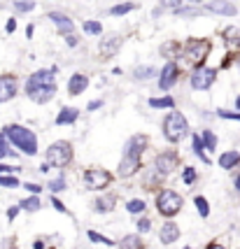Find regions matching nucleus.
Returning <instances> with one entry per match:
<instances>
[{
    "label": "nucleus",
    "instance_id": "40",
    "mask_svg": "<svg viewBox=\"0 0 240 249\" xmlns=\"http://www.w3.org/2000/svg\"><path fill=\"white\" fill-rule=\"evenodd\" d=\"M49 189H52V191H63V189H66V179H63V177L54 179V182L49 184Z\"/></svg>",
    "mask_w": 240,
    "mask_h": 249
},
{
    "label": "nucleus",
    "instance_id": "8",
    "mask_svg": "<svg viewBox=\"0 0 240 249\" xmlns=\"http://www.w3.org/2000/svg\"><path fill=\"white\" fill-rule=\"evenodd\" d=\"M42 87H56L54 70H40V72H35V75L28 79V84H26V93H28V91H35V89H42Z\"/></svg>",
    "mask_w": 240,
    "mask_h": 249
},
{
    "label": "nucleus",
    "instance_id": "20",
    "mask_svg": "<svg viewBox=\"0 0 240 249\" xmlns=\"http://www.w3.org/2000/svg\"><path fill=\"white\" fill-rule=\"evenodd\" d=\"M75 121H77V109H73V107H63V109H61V114L56 117V124H58V126L75 124Z\"/></svg>",
    "mask_w": 240,
    "mask_h": 249
},
{
    "label": "nucleus",
    "instance_id": "41",
    "mask_svg": "<svg viewBox=\"0 0 240 249\" xmlns=\"http://www.w3.org/2000/svg\"><path fill=\"white\" fill-rule=\"evenodd\" d=\"M222 119H238L240 121V114H236V112H226V109H219L217 112Z\"/></svg>",
    "mask_w": 240,
    "mask_h": 249
},
{
    "label": "nucleus",
    "instance_id": "54",
    "mask_svg": "<svg viewBox=\"0 0 240 249\" xmlns=\"http://www.w3.org/2000/svg\"><path fill=\"white\" fill-rule=\"evenodd\" d=\"M238 107H240V98H238Z\"/></svg>",
    "mask_w": 240,
    "mask_h": 249
},
{
    "label": "nucleus",
    "instance_id": "15",
    "mask_svg": "<svg viewBox=\"0 0 240 249\" xmlns=\"http://www.w3.org/2000/svg\"><path fill=\"white\" fill-rule=\"evenodd\" d=\"M28 96H31V100H33V103H49V100L56 96V87L35 89V91H28Z\"/></svg>",
    "mask_w": 240,
    "mask_h": 249
},
{
    "label": "nucleus",
    "instance_id": "25",
    "mask_svg": "<svg viewBox=\"0 0 240 249\" xmlns=\"http://www.w3.org/2000/svg\"><path fill=\"white\" fill-rule=\"evenodd\" d=\"M149 105H152V107H173L175 100L170 96H166V98H152V100H149Z\"/></svg>",
    "mask_w": 240,
    "mask_h": 249
},
{
    "label": "nucleus",
    "instance_id": "34",
    "mask_svg": "<svg viewBox=\"0 0 240 249\" xmlns=\"http://www.w3.org/2000/svg\"><path fill=\"white\" fill-rule=\"evenodd\" d=\"M196 207H198V212H201V217H207V214H210V207H207V200L203 198V196H198V198H196Z\"/></svg>",
    "mask_w": 240,
    "mask_h": 249
},
{
    "label": "nucleus",
    "instance_id": "24",
    "mask_svg": "<svg viewBox=\"0 0 240 249\" xmlns=\"http://www.w3.org/2000/svg\"><path fill=\"white\" fill-rule=\"evenodd\" d=\"M119 249H142V240L138 235H126V238L121 240Z\"/></svg>",
    "mask_w": 240,
    "mask_h": 249
},
{
    "label": "nucleus",
    "instance_id": "56",
    "mask_svg": "<svg viewBox=\"0 0 240 249\" xmlns=\"http://www.w3.org/2000/svg\"><path fill=\"white\" fill-rule=\"evenodd\" d=\"M186 249H189V247H186Z\"/></svg>",
    "mask_w": 240,
    "mask_h": 249
},
{
    "label": "nucleus",
    "instance_id": "13",
    "mask_svg": "<svg viewBox=\"0 0 240 249\" xmlns=\"http://www.w3.org/2000/svg\"><path fill=\"white\" fill-rule=\"evenodd\" d=\"M49 19L56 23V28H58V33H63V35H73V31H75V23L68 19L66 14H58V12H52L49 14Z\"/></svg>",
    "mask_w": 240,
    "mask_h": 249
},
{
    "label": "nucleus",
    "instance_id": "1",
    "mask_svg": "<svg viewBox=\"0 0 240 249\" xmlns=\"http://www.w3.org/2000/svg\"><path fill=\"white\" fill-rule=\"evenodd\" d=\"M5 133H7V138L14 142V147H19L21 152L31 154V156L37 152V138H35L33 130L23 128V126H7Z\"/></svg>",
    "mask_w": 240,
    "mask_h": 249
},
{
    "label": "nucleus",
    "instance_id": "42",
    "mask_svg": "<svg viewBox=\"0 0 240 249\" xmlns=\"http://www.w3.org/2000/svg\"><path fill=\"white\" fill-rule=\"evenodd\" d=\"M166 10H180V0H164Z\"/></svg>",
    "mask_w": 240,
    "mask_h": 249
},
{
    "label": "nucleus",
    "instance_id": "33",
    "mask_svg": "<svg viewBox=\"0 0 240 249\" xmlns=\"http://www.w3.org/2000/svg\"><path fill=\"white\" fill-rule=\"evenodd\" d=\"M89 238L93 240V242H100V245H105V247H112V245H114L112 240L103 238V235H100V233H96V231H89Z\"/></svg>",
    "mask_w": 240,
    "mask_h": 249
},
{
    "label": "nucleus",
    "instance_id": "28",
    "mask_svg": "<svg viewBox=\"0 0 240 249\" xmlns=\"http://www.w3.org/2000/svg\"><path fill=\"white\" fill-rule=\"evenodd\" d=\"M14 10L17 12H31V10H35V2L33 0H14Z\"/></svg>",
    "mask_w": 240,
    "mask_h": 249
},
{
    "label": "nucleus",
    "instance_id": "47",
    "mask_svg": "<svg viewBox=\"0 0 240 249\" xmlns=\"http://www.w3.org/2000/svg\"><path fill=\"white\" fill-rule=\"evenodd\" d=\"M26 189H28L31 194H40V186H35V184H26Z\"/></svg>",
    "mask_w": 240,
    "mask_h": 249
},
{
    "label": "nucleus",
    "instance_id": "9",
    "mask_svg": "<svg viewBox=\"0 0 240 249\" xmlns=\"http://www.w3.org/2000/svg\"><path fill=\"white\" fill-rule=\"evenodd\" d=\"M17 96V79L14 77H0V103H7Z\"/></svg>",
    "mask_w": 240,
    "mask_h": 249
},
{
    "label": "nucleus",
    "instance_id": "39",
    "mask_svg": "<svg viewBox=\"0 0 240 249\" xmlns=\"http://www.w3.org/2000/svg\"><path fill=\"white\" fill-rule=\"evenodd\" d=\"M182 179H185L186 184H191V182L196 179V170H194V168H185V173H182Z\"/></svg>",
    "mask_w": 240,
    "mask_h": 249
},
{
    "label": "nucleus",
    "instance_id": "2",
    "mask_svg": "<svg viewBox=\"0 0 240 249\" xmlns=\"http://www.w3.org/2000/svg\"><path fill=\"white\" fill-rule=\"evenodd\" d=\"M186 130H189V126H186V119L182 117V114L173 112V114H168V117H166L164 133H166V138H168L170 142H180L186 135Z\"/></svg>",
    "mask_w": 240,
    "mask_h": 249
},
{
    "label": "nucleus",
    "instance_id": "17",
    "mask_svg": "<svg viewBox=\"0 0 240 249\" xmlns=\"http://www.w3.org/2000/svg\"><path fill=\"white\" fill-rule=\"evenodd\" d=\"M177 238H180V228L175 226L173 221H168V224L161 226V242L164 245H173Z\"/></svg>",
    "mask_w": 240,
    "mask_h": 249
},
{
    "label": "nucleus",
    "instance_id": "6",
    "mask_svg": "<svg viewBox=\"0 0 240 249\" xmlns=\"http://www.w3.org/2000/svg\"><path fill=\"white\" fill-rule=\"evenodd\" d=\"M84 182H87L89 189H105L112 182V175L108 170H103V168H91L84 175Z\"/></svg>",
    "mask_w": 240,
    "mask_h": 249
},
{
    "label": "nucleus",
    "instance_id": "51",
    "mask_svg": "<svg viewBox=\"0 0 240 249\" xmlns=\"http://www.w3.org/2000/svg\"><path fill=\"white\" fill-rule=\"evenodd\" d=\"M207 249H226V247H222V245H210Z\"/></svg>",
    "mask_w": 240,
    "mask_h": 249
},
{
    "label": "nucleus",
    "instance_id": "3",
    "mask_svg": "<svg viewBox=\"0 0 240 249\" xmlns=\"http://www.w3.org/2000/svg\"><path fill=\"white\" fill-rule=\"evenodd\" d=\"M47 161L56 165V168H63L73 161V147L68 142H54L49 149H47Z\"/></svg>",
    "mask_w": 240,
    "mask_h": 249
},
{
    "label": "nucleus",
    "instance_id": "16",
    "mask_svg": "<svg viewBox=\"0 0 240 249\" xmlns=\"http://www.w3.org/2000/svg\"><path fill=\"white\" fill-rule=\"evenodd\" d=\"M175 163H177V156H175V154H161V156L156 159V170L161 175H168V173H173Z\"/></svg>",
    "mask_w": 240,
    "mask_h": 249
},
{
    "label": "nucleus",
    "instance_id": "23",
    "mask_svg": "<svg viewBox=\"0 0 240 249\" xmlns=\"http://www.w3.org/2000/svg\"><path fill=\"white\" fill-rule=\"evenodd\" d=\"M224 40L231 44V47H238L240 44V31L236 26H229L226 31H224Z\"/></svg>",
    "mask_w": 240,
    "mask_h": 249
},
{
    "label": "nucleus",
    "instance_id": "4",
    "mask_svg": "<svg viewBox=\"0 0 240 249\" xmlns=\"http://www.w3.org/2000/svg\"><path fill=\"white\" fill-rule=\"evenodd\" d=\"M156 207H159V212L161 214H166V217H173V214H177L180 210H182V198L175 194V191H161L159 194V198H156Z\"/></svg>",
    "mask_w": 240,
    "mask_h": 249
},
{
    "label": "nucleus",
    "instance_id": "35",
    "mask_svg": "<svg viewBox=\"0 0 240 249\" xmlns=\"http://www.w3.org/2000/svg\"><path fill=\"white\" fill-rule=\"evenodd\" d=\"M0 186L14 189V186H19V179H17V177H7V175H0Z\"/></svg>",
    "mask_w": 240,
    "mask_h": 249
},
{
    "label": "nucleus",
    "instance_id": "50",
    "mask_svg": "<svg viewBox=\"0 0 240 249\" xmlns=\"http://www.w3.org/2000/svg\"><path fill=\"white\" fill-rule=\"evenodd\" d=\"M14 28H17V23H14V19H10V23H7V31H14Z\"/></svg>",
    "mask_w": 240,
    "mask_h": 249
},
{
    "label": "nucleus",
    "instance_id": "48",
    "mask_svg": "<svg viewBox=\"0 0 240 249\" xmlns=\"http://www.w3.org/2000/svg\"><path fill=\"white\" fill-rule=\"evenodd\" d=\"M66 40H68V44H70V47H75V44H77V37H75V35H68Z\"/></svg>",
    "mask_w": 240,
    "mask_h": 249
},
{
    "label": "nucleus",
    "instance_id": "38",
    "mask_svg": "<svg viewBox=\"0 0 240 249\" xmlns=\"http://www.w3.org/2000/svg\"><path fill=\"white\" fill-rule=\"evenodd\" d=\"M161 54H164V56H175V54H177V44H175V42L164 44V47H161Z\"/></svg>",
    "mask_w": 240,
    "mask_h": 249
},
{
    "label": "nucleus",
    "instance_id": "22",
    "mask_svg": "<svg viewBox=\"0 0 240 249\" xmlns=\"http://www.w3.org/2000/svg\"><path fill=\"white\" fill-rule=\"evenodd\" d=\"M154 75H156L154 65H140V68L133 70V77H135V79H149V77H154Z\"/></svg>",
    "mask_w": 240,
    "mask_h": 249
},
{
    "label": "nucleus",
    "instance_id": "21",
    "mask_svg": "<svg viewBox=\"0 0 240 249\" xmlns=\"http://www.w3.org/2000/svg\"><path fill=\"white\" fill-rule=\"evenodd\" d=\"M238 161H240V154H238V152H226V154H222V159H219V165L229 170V168H233V165H236Z\"/></svg>",
    "mask_w": 240,
    "mask_h": 249
},
{
    "label": "nucleus",
    "instance_id": "32",
    "mask_svg": "<svg viewBox=\"0 0 240 249\" xmlns=\"http://www.w3.org/2000/svg\"><path fill=\"white\" fill-rule=\"evenodd\" d=\"M126 210H129L131 214H140L142 210H145V203H142V200H129Z\"/></svg>",
    "mask_w": 240,
    "mask_h": 249
},
{
    "label": "nucleus",
    "instance_id": "14",
    "mask_svg": "<svg viewBox=\"0 0 240 249\" xmlns=\"http://www.w3.org/2000/svg\"><path fill=\"white\" fill-rule=\"evenodd\" d=\"M147 147V138L145 135H133L129 144H126V154L124 156H140V152H145Z\"/></svg>",
    "mask_w": 240,
    "mask_h": 249
},
{
    "label": "nucleus",
    "instance_id": "55",
    "mask_svg": "<svg viewBox=\"0 0 240 249\" xmlns=\"http://www.w3.org/2000/svg\"><path fill=\"white\" fill-rule=\"evenodd\" d=\"M238 68H240V58H238Z\"/></svg>",
    "mask_w": 240,
    "mask_h": 249
},
{
    "label": "nucleus",
    "instance_id": "12",
    "mask_svg": "<svg viewBox=\"0 0 240 249\" xmlns=\"http://www.w3.org/2000/svg\"><path fill=\"white\" fill-rule=\"evenodd\" d=\"M175 82H177V65H175V63H166L164 72H161V79H159V87L164 89V91H168Z\"/></svg>",
    "mask_w": 240,
    "mask_h": 249
},
{
    "label": "nucleus",
    "instance_id": "37",
    "mask_svg": "<svg viewBox=\"0 0 240 249\" xmlns=\"http://www.w3.org/2000/svg\"><path fill=\"white\" fill-rule=\"evenodd\" d=\"M180 17H198V14H203V10H196V7H186V10H175Z\"/></svg>",
    "mask_w": 240,
    "mask_h": 249
},
{
    "label": "nucleus",
    "instance_id": "27",
    "mask_svg": "<svg viewBox=\"0 0 240 249\" xmlns=\"http://www.w3.org/2000/svg\"><path fill=\"white\" fill-rule=\"evenodd\" d=\"M135 7H138L135 2H124V5H117V7H112V10H110V14H114V17H119V14H126V12L135 10Z\"/></svg>",
    "mask_w": 240,
    "mask_h": 249
},
{
    "label": "nucleus",
    "instance_id": "18",
    "mask_svg": "<svg viewBox=\"0 0 240 249\" xmlns=\"http://www.w3.org/2000/svg\"><path fill=\"white\" fill-rule=\"evenodd\" d=\"M138 165H140L138 156H124L119 163V175L121 177H129V175H133L138 170Z\"/></svg>",
    "mask_w": 240,
    "mask_h": 249
},
{
    "label": "nucleus",
    "instance_id": "19",
    "mask_svg": "<svg viewBox=\"0 0 240 249\" xmlns=\"http://www.w3.org/2000/svg\"><path fill=\"white\" fill-rule=\"evenodd\" d=\"M89 87V79L84 75H73L70 79V84H68V91H70V96H79L84 89Z\"/></svg>",
    "mask_w": 240,
    "mask_h": 249
},
{
    "label": "nucleus",
    "instance_id": "5",
    "mask_svg": "<svg viewBox=\"0 0 240 249\" xmlns=\"http://www.w3.org/2000/svg\"><path fill=\"white\" fill-rule=\"evenodd\" d=\"M210 54V42L207 40H191L185 49V61L189 65H201Z\"/></svg>",
    "mask_w": 240,
    "mask_h": 249
},
{
    "label": "nucleus",
    "instance_id": "49",
    "mask_svg": "<svg viewBox=\"0 0 240 249\" xmlns=\"http://www.w3.org/2000/svg\"><path fill=\"white\" fill-rule=\"evenodd\" d=\"M100 107V100H93V103H89V109H96Z\"/></svg>",
    "mask_w": 240,
    "mask_h": 249
},
{
    "label": "nucleus",
    "instance_id": "10",
    "mask_svg": "<svg viewBox=\"0 0 240 249\" xmlns=\"http://www.w3.org/2000/svg\"><path fill=\"white\" fill-rule=\"evenodd\" d=\"M119 44H121V40L117 37V35H108V37H103V40H100V47H98L100 56H103V58L114 56L117 54V49H119Z\"/></svg>",
    "mask_w": 240,
    "mask_h": 249
},
{
    "label": "nucleus",
    "instance_id": "44",
    "mask_svg": "<svg viewBox=\"0 0 240 249\" xmlns=\"http://www.w3.org/2000/svg\"><path fill=\"white\" fill-rule=\"evenodd\" d=\"M149 228H152V224H149V221H147V219H142L140 224H138V231H140V233H147V231H149Z\"/></svg>",
    "mask_w": 240,
    "mask_h": 249
},
{
    "label": "nucleus",
    "instance_id": "36",
    "mask_svg": "<svg viewBox=\"0 0 240 249\" xmlns=\"http://www.w3.org/2000/svg\"><path fill=\"white\" fill-rule=\"evenodd\" d=\"M194 152H196L198 156H201V159H203V161H205V163H210V159H207V156H205V152H203V142L198 140V138H194Z\"/></svg>",
    "mask_w": 240,
    "mask_h": 249
},
{
    "label": "nucleus",
    "instance_id": "43",
    "mask_svg": "<svg viewBox=\"0 0 240 249\" xmlns=\"http://www.w3.org/2000/svg\"><path fill=\"white\" fill-rule=\"evenodd\" d=\"M10 149H7V144H5V140H2V135H0V159H5V156H10Z\"/></svg>",
    "mask_w": 240,
    "mask_h": 249
},
{
    "label": "nucleus",
    "instance_id": "26",
    "mask_svg": "<svg viewBox=\"0 0 240 249\" xmlns=\"http://www.w3.org/2000/svg\"><path fill=\"white\" fill-rule=\"evenodd\" d=\"M112 205H114V200H112V198H98V200L93 203V207H96L98 212H110Z\"/></svg>",
    "mask_w": 240,
    "mask_h": 249
},
{
    "label": "nucleus",
    "instance_id": "31",
    "mask_svg": "<svg viewBox=\"0 0 240 249\" xmlns=\"http://www.w3.org/2000/svg\"><path fill=\"white\" fill-rule=\"evenodd\" d=\"M203 142H205L207 152H212V149L217 147V138H215V135H212L210 130H205V133H203Z\"/></svg>",
    "mask_w": 240,
    "mask_h": 249
},
{
    "label": "nucleus",
    "instance_id": "52",
    "mask_svg": "<svg viewBox=\"0 0 240 249\" xmlns=\"http://www.w3.org/2000/svg\"><path fill=\"white\" fill-rule=\"evenodd\" d=\"M236 186H238V189H240V177H238V179H236Z\"/></svg>",
    "mask_w": 240,
    "mask_h": 249
},
{
    "label": "nucleus",
    "instance_id": "46",
    "mask_svg": "<svg viewBox=\"0 0 240 249\" xmlns=\"http://www.w3.org/2000/svg\"><path fill=\"white\" fill-rule=\"evenodd\" d=\"M17 168H10V165H0V175H5V173H14Z\"/></svg>",
    "mask_w": 240,
    "mask_h": 249
},
{
    "label": "nucleus",
    "instance_id": "29",
    "mask_svg": "<svg viewBox=\"0 0 240 249\" xmlns=\"http://www.w3.org/2000/svg\"><path fill=\"white\" fill-rule=\"evenodd\" d=\"M84 31H87L89 35H100V33H103V26H100L98 21H84Z\"/></svg>",
    "mask_w": 240,
    "mask_h": 249
},
{
    "label": "nucleus",
    "instance_id": "53",
    "mask_svg": "<svg viewBox=\"0 0 240 249\" xmlns=\"http://www.w3.org/2000/svg\"><path fill=\"white\" fill-rule=\"evenodd\" d=\"M189 2H201V0H189Z\"/></svg>",
    "mask_w": 240,
    "mask_h": 249
},
{
    "label": "nucleus",
    "instance_id": "30",
    "mask_svg": "<svg viewBox=\"0 0 240 249\" xmlns=\"http://www.w3.org/2000/svg\"><path fill=\"white\" fill-rule=\"evenodd\" d=\"M21 207L23 210H28V212L40 210V198H26V200H21Z\"/></svg>",
    "mask_w": 240,
    "mask_h": 249
},
{
    "label": "nucleus",
    "instance_id": "11",
    "mask_svg": "<svg viewBox=\"0 0 240 249\" xmlns=\"http://www.w3.org/2000/svg\"><path fill=\"white\" fill-rule=\"evenodd\" d=\"M207 12H215V14H224V17H233L236 14V5H231L226 0H212V2H207L205 5Z\"/></svg>",
    "mask_w": 240,
    "mask_h": 249
},
{
    "label": "nucleus",
    "instance_id": "7",
    "mask_svg": "<svg viewBox=\"0 0 240 249\" xmlns=\"http://www.w3.org/2000/svg\"><path fill=\"white\" fill-rule=\"evenodd\" d=\"M215 70L212 68H198L196 72L191 75V87L196 89V91H205L207 87H212V82H215Z\"/></svg>",
    "mask_w": 240,
    "mask_h": 249
},
{
    "label": "nucleus",
    "instance_id": "45",
    "mask_svg": "<svg viewBox=\"0 0 240 249\" xmlns=\"http://www.w3.org/2000/svg\"><path fill=\"white\" fill-rule=\"evenodd\" d=\"M52 203H54V207L58 210V212H66V205H63V203H58L56 198H52Z\"/></svg>",
    "mask_w": 240,
    "mask_h": 249
}]
</instances>
